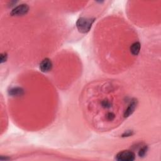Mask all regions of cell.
<instances>
[{
  "instance_id": "6da1fadb",
  "label": "cell",
  "mask_w": 161,
  "mask_h": 161,
  "mask_svg": "<svg viewBox=\"0 0 161 161\" xmlns=\"http://www.w3.org/2000/svg\"><path fill=\"white\" fill-rule=\"evenodd\" d=\"M95 22L94 18H80L76 22V26L79 32L82 33H86L91 30L92 25Z\"/></svg>"
},
{
  "instance_id": "7a4b0ae2",
  "label": "cell",
  "mask_w": 161,
  "mask_h": 161,
  "mask_svg": "<svg viewBox=\"0 0 161 161\" xmlns=\"http://www.w3.org/2000/svg\"><path fill=\"white\" fill-rule=\"evenodd\" d=\"M135 159V154L130 151H123L116 155V160L118 161H133Z\"/></svg>"
},
{
  "instance_id": "3957f363",
  "label": "cell",
  "mask_w": 161,
  "mask_h": 161,
  "mask_svg": "<svg viewBox=\"0 0 161 161\" xmlns=\"http://www.w3.org/2000/svg\"><path fill=\"white\" fill-rule=\"evenodd\" d=\"M29 11V7L26 4H21L15 7L10 13L11 16H23L26 15Z\"/></svg>"
},
{
  "instance_id": "277c9868",
  "label": "cell",
  "mask_w": 161,
  "mask_h": 161,
  "mask_svg": "<svg viewBox=\"0 0 161 161\" xmlns=\"http://www.w3.org/2000/svg\"><path fill=\"white\" fill-rule=\"evenodd\" d=\"M52 68V63L49 59H44L40 64V69L43 72H47Z\"/></svg>"
},
{
  "instance_id": "5b68a950",
  "label": "cell",
  "mask_w": 161,
  "mask_h": 161,
  "mask_svg": "<svg viewBox=\"0 0 161 161\" xmlns=\"http://www.w3.org/2000/svg\"><path fill=\"white\" fill-rule=\"evenodd\" d=\"M137 101L135 99H133L132 100V101L130 102V103L128 105V107L127 108V109L125 110V113H124V116L125 118H127L129 116H130L134 112L135 109L137 107Z\"/></svg>"
},
{
  "instance_id": "8992f818",
  "label": "cell",
  "mask_w": 161,
  "mask_h": 161,
  "mask_svg": "<svg viewBox=\"0 0 161 161\" xmlns=\"http://www.w3.org/2000/svg\"><path fill=\"white\" fill-rule=\"evenodd\" d=\"M140 44L139 42H135L130 47V52L133 56H137L140 52Z\"/></svg>"
},
{
  "instance_id": "52a82bcc",
  "label": "cell",
  "mask_w": 161,
  "mask_h": 161,
  "mask_svg": "<svg viewBox=\"0 0 161 161\" xmlns=\"http://www.w3.org/2000/svg\"><path fill=\"white\" fill-rule=\"evenodd\" d=\"M9 94L13 96H21L23 94V89L21 88H13L10 90Z\"/></svg>"
},
{
  "instance_id": "ba28073f",
  "label": "cell",
  "mask_w": 161,
  "mask_h": 161,
  "mask_svg": "<svg viewBox=\"0 0 161 161\" xmlns=\"http://www.w3.org/2000/svg\"><path fill=\"white\" fill-rule=\"evenodd\" d=\"M148 151V147L145 145L142 148H141L140 149V151L139 152V156L140 158H144L145 155L147 154V152Z\"/></svg>"
},
{
  "instance_id": "9c48e42d",
  "label": "cell",
  "mask_w": 161,
  "mask_h": 161,
  "mask_svg": "<svg viewBox=\"0 0 161 161\" xmlns=\"http://www.w3.org/2000/svg\"><path fill=\"white\" fill-rule=\"evenodd\" d=\"M101 104L102 107L104 108H111V106H112L110 102H109L108 100H106L102 101Z\"/></svg>"
},
{
  "instance_id": "30bf717a",
  "label": "cell",
  "mask_w": 161,
  "mask_h": 161,
  "mask_svg": "<svg viewBox=\"0 0 161 161\" xmlns=\"http://www.w3.org/2000/svg\"><path fill=\"white\" fill-rule=\"evenodd\" d=\"M115 118V115L113 113L109 112L107 115V119L108 121H113Z\"/></svg>"
},
{
  "instance_id": "8fae6325",
  "label": "cell",
  "mask_w": 161,
  "mask_h": 161,
  "mask_svg": "<svg viewBox=\"0 0 161 161\" xmlns=\"http://www.w3.org/2000/svg\"><path fill=\"white\" fill-rule=\"evenodd\" d=\"M7 54L5 53H3L1 54V57H0V61H1V63L3 64V62H5L7 60Z\"/></svg>"
},
{
  "instance_id": "7c38bea8",
  "label": "cell",
  "mask_w": 161,
  "mask_h": 161,
  "mask_svg": "<svg viewBox=\"0 0 161 161\" xmlns=\"http://www.w3.org/2000/svg\"><path fill=\"white\" fill-rule=\"evenodd\" d=\"M132 135H133V132L131 130H129V131H127L126 132H125L122 135V136L123 137H129V136H131Z\"/></svg>"
}]
</instances>
